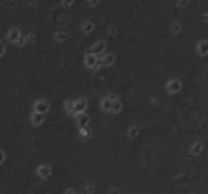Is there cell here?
Listing matches in <instances>:
<instances>
[{"instance_id":"1","label":"cell","mask_w":208,"mask_h":194,"mask_svg":"<svg viewBox=\"0 0 208 194\" xmlns=\"http://www.w3.org/2000/svg\"><path fill=\"white\" fill-rule=\"evenodd\" d=\"M84 65L90 69H99L102 67L99 63V56L92 53H88L84 57Z\"/></svg>"},{"instance_id":"2","label":"cell","mask_w":208,"mask_h":194,"mask_svg":"<svg viewBox=\"0 0 208 194\" xmlns=\"http://www.w3.org/2000/svg\"><path fill=\"white\" fill-rule=\"evenodd\" d=\"M165 89L169 93L172 94H176V93L180 92L182 89V83L179 79H171L165 85Z\"/></svg>"},{"instance_id":"3","label":"cell","mask_w":208,"mask_h":194,"mask_svg":"<svg viewBox=\"0 0 208 194\" xmlns=\"http://www.w3.org/2000/svg\"><path fill=\"white\" fill-rule=\"evenodd\" d=\"M88 108V102L84 98H79V99L74 101V111L73 115H77V114L83 113L85 109Z\"/></svg>"},{"instance_id":"4","label":"cell","mask_w":208,"mask_h":194,"mask_svg":"<svg viewBox=\"0 0 208 194\" xmlns=\"http://www.w3.org/2000/svg\"><path fill=\"white\" fill-rule=\"evenodd\" d=\"M50 109V103L45 99L38 100L35 104H34V111L40 112V113L46 114Z\"/></svg>"},{"instance_id":"5","label":"cell","mask_w":208,"mask_h":194,"mask_svg":"<svg viewBox=\"0 0 208 194\" xmlns=\"http://www.w3.org/2000/svg\"><path fill=\"white\" fill-rule=\"evenodd\" d=\"M114 62H115V56L112 53H108V54L99 56V65L104 66V67H110V66L113 65Z\"/></svg>"},{"instance_id":"6","label":"cell","mask_w":208,"mask_h":194,"mask_svg":"<svg viewBox=\"0 0 208 194\" xmlns=\"http://www.w3.org/2000/svg\"><path fill=\"white\" fill-rule=\"evenodd\" d=\"M106 42L104 40H97L95 45L88 51V53H92V54H95L97 56H101L106 50Z\"/></svg>"},{"instance_id":"7","label":"cell","mask_w":208,"mask_h":194,"mask_svg":"<svg viewBox=\"0 0 208 194\" xmlns=\"http://www.w3.org/2000/svg\"><path fill=\"white\" fill-rule=\"evenodd\" d=\"M52 174V168L47 164H42L37 168V175L42 179H47Z\"/></svg>"},{"instance_id":"8","label":"cell","mask_w":208,"mask_h":194,"mask_svg":"<svg viewBox=\"0 0 208 194\" xmlns=\"http://www.w3.org/2000/svg\"><path fill=\"white\" fill-rule=\"evenodd\" d=\"M20 31L18 29H16V27H12V29H10L9 31H7V35H6V40H7V42H11V44H15L16 42H18V40L20 38Z\"/></svg>"},{"instance_id":"9","label":"cell","mask_w":208,"mask_h":194,"mask_svg":"<svg viewBox=\"0 0 208 194\" xmlns=\"http://www.w3.org/2000/svg\"><path fill=\"white\" fill-rule=\"evenodd\" d=\"M75 120L77 123L78 129H82V127H86L90 123V116L86 115L85 113H80L75 115Z\"/></svg>"},{"instance_id":"10","label":"cell","mask_w":208,"mask_h":194,"mask_svg":"<svg viewBox=\"0 0 208 194\" xmlns=\"http://www.w3.org/2000/svg\"><path fill=\"white\" fill-rule=\"evenodd\" d=\"M44 119H45V114L40 113V112H37V111H34L33 114L31 115L32 124L35 125V127L41 125L42 123L44 122Z\"/></svg>"},{"instance_id":"11","label":"cell","mask_w":208,"mask_h":194,"mask_svg":"<svg viewBox=\"0 0 208 194\" xmlns=\"http://www.w3.org/2000/svg\"><path fill=\"white\" fill-rule=\"evenodd\" d=\"M196 51L200 56H205L208 54V42L206 40H201L200 42L197 44Z\"/></svg>"},{"instance_id":"12","label":"cell","mask_w":208,"mask_h":194,"mask_svg":"<svg viewBox=\"0 0 208 194\" xmlns=\"http://www.w3.org/2000/svg\"><path fill=\"white\" fill-rule=\"evenodd\" d=\"M112 105H113V102L109 99L108 97H104L101 101V108L103 111L105 112H111L112 110Z\"/></svg>"},{"instance_id":"13","label":"cell","mask_w":208,"mask_h":194,"mask_svg":"<svg viewBox=\"0 0 208 194\" xmlns=\"http://www.w3.org/2000/svg\"><path fill=\"white\" fill-rule=\"evenodd\" d=\"M202 150H203V145L201 144V143L197 142V143H194V144L191 146L189 152H190V154L192 156H198L201 154Z\"/></svg>"},{"instance_id":"14","label":"cell","mask_w":208,"mask_h":194,"mask_svg":"<svg viewBox=\"0 0 208 194\" xmlns=\"http://www.w3.org/2000/svg\"><path fill=\"white\" fill-rule=\"evenodd\" d=\"M93 29H95V25H93V23L92 21H84L83 24H82V26H81V31L83 33H85V35L90 33Z\"/></svg>"},{"instance_id":"15","label":"cell","mask_w":208,"mask_h":194,"mask_svg":"<svg viewBox=\"0 0 208 194\" xmlns=\"http://www.w3.org/2000/svg\"><path fill=\"white\" fill-rule=\"evenodd\" d=\"M53 38H54V40H56V42H62L68 39V33H65V31H57V33H54Z\"/></svg>"},{"instance_id":"16","label":"cell","mask_w":208,"mask_h":194,"mask_svg":"<svg viewBox=\"0 0 208 194\" xmlns=\"http://www.w3.org/2000/svg\"><path fill=\"white\" fill-rule=\"evenodd\" d=\"M90 136H92V131L88 127L79 129V136L82 140H88V138H90Z\"/></svg>"},{"instance_id":"17","label":"cell","mask_w":208,"mask_h":194,"mask_svg":"<svg viewBox=\"0 0 208 194\" xmlns=\"http://www.w3.org/2000/svg\"><path fill=\"white\" fill-rule=\"evenodd\" d=\"M139 135V129L136 125H132L128 129V136L130 138H136Z\"/></svg>"},{"instance_id":"18","label":"cell","mask_w":208,"mask_h":194,"mask_svg":"<svg viewBox=\"0 0 208 194\" xmlns=\"http://www.w3.org/2000/svg\"><path fill=\"white\" fill-rule=\"evenodd\" d=\"M121 109H122V102L119 99H117L116 101L113 102L111 112H113V113H118V112L121 111Z\"/></svg>"},{"instance_id":"19","label":"cell","mask_w":208,"mask_h":194,"mask_svg":"<svg viewBox=\"0 0 208 194\" xmlns=\"http://www.w3.org/2000/svg\"><path fill=\"white\" fill-rule=\"evenodd\" d=\"M65 110H66L69 114H73V111H74L73 100H68V101H66V103H65Z\"/></svg>"},{"instance_id":"20","label":"cell","mask_w":208,"mask_h":194,"mask_svg":"<svg viewBox=\"0 0 208 194\" xmlns=\"http://www.w3.org/2000/svg\"><path fill=\"white\" fill-rule=\"evenodd\" d=\"M27 37H22V35H20V38L18 40V42H16L14 45H16V46H18V48H22V47L25 46V45L27 44Z\"/></svg>"},{"instance_id":"21","label":"cell","mask_w":208,"mask_h":194,"mask_svg":"<svg viewBox=\"0 0 208 194\" xmlns=\"http://www.w3.org/2000/svg\"><path fill=\"white\" fill-rule=\"evenodd\" d=\"M181 31V25H180V23H178V22H175V23H173V25H172V27H171V31L173 33H179V31Z\"/></svg>"},{"instance_id":"22","label":"cell","mask_w":208,"mask_h":194,"mask_svg":"<svg viewBox=\"0 0 208 194\" xmlns=\"http://www.w3.org/2000/svg\"><path fill=\"white\" fill-rule=\"evenodd\" d=\"M93 191H95V186H93V185H85V186H84L83 192H85V193H92Z\"/></svg>"},{"instance_id":"23","label":"cell","mask_w":208,"mask_h":194,"mask_svg":"<svg viewBox=\"0 0 208 194\" xmlns=\"http://www.w3.org/2000/svg\"><path fill=\"white\" fill-rule=\"evenodd\" d=\"M27 42H31V44H33V42H35V40H36L35 33H29V35H27Z\"/></svg>"},{"instance_id":"24","label":"cell","mask_w":208,"mask_h":194,"mask_svg":"<svg viewBox=\"0 0 208 194\" xmlns=\"http://www.w3.org/2000/svg\"><path fill=\"white\" fill-rule=\"evenodd\" d=\"M108 98H109L110 100H111L112 102H114V101H116L117 99H118V97H117V95L116 94H114V93H110L109 95L107 96Z\"/></svg>"},{"instance_id":"25","label":"cell","mask_w":208,"mask_h":194,"mask_svg":"<svg viewBox=\"0 0 208 194\" xmlns=\"http://www.w3.org/2000/svg\"><path fill=\"white\" fill-rule=\"evenodd\" d=\"M5 51H6V45L4 42H1V56H4L5 54Z\"/></svg>"},{"instance_id":"26","label":"cell","mask_w":208,"mask_h":194,"mask_svg":"<svg viewBox=\"0 0 208 194\" xmlns=\"http://www.w3.org/2000/svg\"><path fill=\"white\" fill-rule=\"evenodd\" d=\"M72 2H73V0H63V4H64V5H66V6L70 5Z\"/></svg>"},{"instance_id":"27","label":"cell","mask_w":208,"mask_h":194,"mask_svg":"<svg viewBox=\"0 0 208 194\" xmlns=\"http://www.w3.org/2000/svg\"><path fill=\"white\" fill-rule=\"evenodd\" d=\"M109 35H116V29L112 27V29L109 31Z\"/></svg>"},{"instance_id":"28","label":"cell","mask_w":208,"mask_h":194,"mask_svg":"<svg viewBox=\"0 0 208 194\" xmlns=\"http://www.w3.org/2000/svg\"><path fill=\"white\" fill-rule=\"evenodd\" d=\"M75 192H77V191H76L75 189H72V188H69L65 191V193H75Z\"/></svg>"},{"instance_id":"29","label":"cell","mask_w":208,"mask_h":194,"mask_svg":"<svg viewBox=\"0 0 208 194\" xmlns=\"http://www.w3.org/2000/svg\"><path fill=\"white\" fill-rule=\"evenodd\" d=\"M1 156H2V159H1V164L4 163V161H5V153L3 152V151H1Z\"/></svg>"}]
</instances>
